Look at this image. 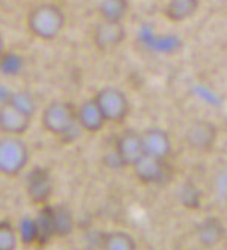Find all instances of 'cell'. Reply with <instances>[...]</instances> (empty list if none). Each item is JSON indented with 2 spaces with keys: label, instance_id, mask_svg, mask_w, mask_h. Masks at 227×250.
<instances>
[{
  "label": "cell",
  "instance_id": "obj_9",
  "mask_svg": "<svg viewBox=\"0 0 227 250\" xmlns=\"http://www.w3.org/2000/svg\"><path fill=\"white\" fill-rule=\"evenodd\" d=\"M126 27L120 21L100 20L93 29V44L99 52H112L124 42Z\"/></svg>",
  "mask_w": 227,
  "mask_h": 250
},
{
  "label": "cell",
  "instance_id": "obj_21",
  "mask_svg": "<svg viewBox=\"0 0 227 250\" xmlns=\"http://www.w3.org/2000/svg\"><path fill=\"white\" fill-rule=\"evenodd\" d=\"M19 235L9 220H0V250H17Z\"/></svg>",
  "mask_w": 227,
  "mask_h": 250
},
{
  "label": "cell",
  "instance_id": "obj_4",
  "mask_svg": "<svg viewBox=\"0 0 227 250\" xmlns=\"http://www.w3.org/2000/svg\"><path fill=\"white\" fill-rule=\"evenodd\" d=\"M96 104L106 123L120 125L130 114V102L123 90L117 86H103L94 96Z\"/></svg>",
  "mask_w": 227,
  "mask_h": 250
},
{
  "label": "cell",
  "instance_id": "obj_14",
  "mask_svg": "<svg viewBox=\"0 0 227 250\" xmlns=\"http://www.w3.org/2000/svg\"><path fill=\"white\" fill-rule=\"evenodd\" d=\"M35 222V246L45 247L55 238V228L52 218V205L40 207L38 214L34 217Z\"/></svg>",
  "mask_w": 227,
  "mask_h": 250
},
{
  "label": "cell",
  "instance_id": "obj_12",
  "mask_svg": "<svg viewBox=\"0 0 227 250\" xmlns=\"http://www.w3.org/2000/svg\"><path fill=\"white\" fill-rule=\"evenodd\" d=\"M195 237L205 249H214L223 243L226 237V226L220 217L210 215L203 218L195 228Z\"/></svg>",
  "mask_w": 227,
  "mask_h": 250
},
{
  "label": "cell",
  "instance_id": "obj_16",
  "mask_svg": "<svg viewBox=\"0 0 227 250\" xmlns=\"http://www.w3.org/2000/svg\"><path fill=\"white\" fill-rule=\"evenodd\" d=\"M52 218L55 228V237L67 238L73 233L76 222L74 215L65 205H52Z\"/></svg>",
  "mask_w": 227,
  "mask_h": 250
},
{
  "label": "cell",
  "instance_id": "obj_18",
  "mask_svg": "<svg viewBox=\"0 0 227 250\" xmlns=\"http://www.w3.org/2000/svg\"><path fill=\"white\" fill-rule=\"evenodd\" d=\"M135 238L129 232L124 230H111L103 233L102 237V250H136Z\"/></svg>",
  "mask_w": 227,
  "mask_h": 250
},
{
  "label": "cell",
  "instance_id": "obj_11",
  "mask_svg": "<svg viewBox=\"0 0 227 250\" xmlns=\"http://www.w3.org/2000/svg\"><path fill=\"white\" fill-rule=\"evenodd\" d=\"M144 155L159 159H168L173 153V141L170 134L162 127L151 126L141 132Z\"/></svg>",
  "mask_w": 227,
  "mask_h": 250
},
{
  "label": "cell",
  "instance_id": "obj_23",
  "mask_svg": "<svg viewBox=\"0 0 227 250\" xmlns=\"http://www.w3.org/2000/svg\"><path fill=\"white\" fill-rule=\"evenodd\" d=\"M6 52V49H5V40H3V35L0 34V58H2V55Z\"/></svg>",
  "mask_w": 227,
  "mask_h": 250
},
{
  "label": "cell",
  "instance_id": "obj_8",
  "mask_svg": "<svg viewBox=\"0 0 227 250\" xmlns=\"http://www.w3.org/2000/svg\"><path fill=\"white\" fill-rule=\"evenodd\" d=\"M32 125V115L5 100L0 104V134L9 137H23Z\"/></svg>",
  "mask_w": 227,
  "mask_h": 250
},
{
  "label": "cell",
  "instance_id": "obj_20",
  "mask_svg": "<svg viewBox=\"0 0 227 250\" xmlns=\"http://www.w3.org/2000/svg\"><path fill=\"white\" fill-rule=\"evenodd\" d=\"M179 199L182 202L185 208L188 209H195L200 207V202H202V194H200V189L197 188V185L191 181L184 182V185L180 187L179 191Z\"/></svg>",
  "mask_w": 227,
  "mask_h": 250
},
{
  "label": "cell",
  "instance_id": "obj_19",
  "mask_svg": "<svg viewBox=\"0 0 227 250\" xmlns=\"http://www.w3.org/2000/svg\"><path fill=\"white\" fill-rule=\"evenodd\" d=\"M24 68V60L17 52H5L0 58V73L5 76H17Z\"/></svg>",
  "mask_w": 227,
  "mask_h": 250
},
{
  "label": "cell",
  "instance_id": "obj_22",
  "mask_svg": "<svg viewBox=\"0 0 227 250\" xmlns=\"http://www.w3.org/2000/svg\"><path fill=\"white\" fill-rule=\"evenodd\" d=\"M17 229L19 243L24 246H35V222L34 217H23Z\"/></svg>",
  "mask_w": 227,
  "mask_h": 250
},
{
  "label": "cell",
  "instance_id": "obj_2",
  "mask_svg": "<svg viewBox=\"0 0 227 250\" xmlns=\"http://www.w3.org/2000/svg\"><path fill=\"white\" fill-rule=\"evenodd\" d=\"M41 125L45 132L62 141L81 130L76 122V106L64 100H55L42 109Z\"/></svg>",
  "mask_w": 227,
  "mask_h": 250
},
{
  "label": "cell",
  "instance_id": "obj_3",
  "mask_svg": "<svg viewBox=\"0 0 227 250\" xmlns=\"http://www.w3.org/2000/svg\"><path fill=\"white\" fill-rule=\"evenodd\" d=\"M29 159V146L21 137H0V174L15 178L24 171Z\"/></svg>",
  "mask_w": 227,
  "mask_h": 250
},
{
  "label": "cell",
  "instance_id": "obj_6",
  "mask_svg": "<svg viewBox=\"0 0 227 250\" xmlns=\"http://www.w3.org/2000/svg\"><path fill=\"white\" fill-rule=\"evenodd\" d=\"M218 140V126L210 120H195L185 130L188 149L199 153H207L214 149Z\"/></svg>",
  "mask_w": 227,
  "mask_h": 250
},
{
  "label": "cell",
  "instance_id": "obj_17",
  "mask_svg": "<svg viewBox=\"0 0 227 250\" xmlns=\"http://www.w3.org/2000/svg\"><path fill=\"white\" fill-rule=\"evenodd\" d=\"M129 0H99L97 12L102 20L123 23L129 11Z\"/></svg>",
  "mask_w": 227,
  "mask_h": 250
},
{
  "label": "cell",
  "instance_id": "obj_5",
  "mask_svg": "<svg viewBox=\"0 0 227 250\" xmlns=\"http://www.w3.org/2000/svg\"><path fill=\"white\" fill-rule=\"evenodd\" d=\"M135 178L143 185H162L170 179L171 167L168 159H159L143 155L132 166Z\"/></svg>",
  "mask_w": 227,
  "mask_h": 250
},
{
  "label": "cell",
  "instance_id": "obj_1",
  "mask_svg": "<svg viewBox=\"0 0 227 250\" xmlns=\"http://www.w3.org/2000/svg\"><path fill=\"white\" fill-rule=\"evenodd\" d=\"M65 21V12L59 5L42 2L29 11L26 26L35 38L42 41H53L64 31Z\"/></svg>",
  "mask_w": 227,
  "mask_h": 250
},
{
  "label": "cell",
  "instance_id": "obj_15",
  "mask_svg": "<svg viewBox=\"0 0 227 250\" xmlns=\"http://www.w3.org/2000/svg\"><path fill=\"white\" fill-rule=\"evenodd\" d=\"M200 0H168L164 8L165 19L171 23H182L189 20L199 11Z\"/></svg>",
  "mask_w": 227,
  "mask_h": 250
},
{
  "label": "cell",
  "instance_id": "obj_7",
  "mask_svg": "<svg viewBox=\"0 0 227 250\" xmlns=\"http://www.w3.org/2000/svg\"><path fill=\"white\" fill-rule=\"evenodd\" d=\"M26 194L34 205H47L53 194L52 173L45 167H34L26 176Z\"/></svg>",
  "mask_w": 227,
  "mask_h": 250
},
{
  "label": "cell",
  "instance_id": "obj_13",
  "mask_svg": "<svg viewBox=\"0 0 227 250\" xmlns=\"http://www.w3.org/2000/svg\"><path fill=\"white\" fill-rule=\"evenodd\" d=\"M76 122L81 130H85L88 134H97L100 132L106 122L96 104L94 97H91L76 108Z\"/></svg>",
  "mask_w": 227,
  "mask_h": 250
},
{
  "label": "cell",
  "instance_id": "obj_10",
  "mask_svg": "<svg viewBox=\"0 0 227 250\" xmlns=\"http://www.w3.org/2000/svg\"><path fill=\"white\" fill-rule=\"evenodd\" d=\"M115 155L121 166L132 167L144 155L141 132L132 127L121 130L115 140Z\"/></svg>",
  "mask_w": 227,
  "mask_h": 250
}]
</instances>
